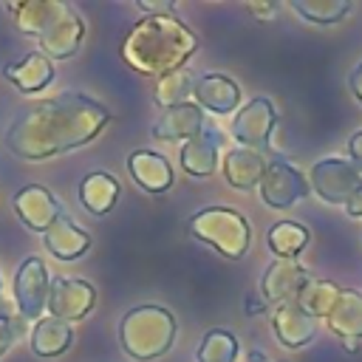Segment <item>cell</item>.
<instances>
[{
    "mask_svg": "<svg viewBox=\"0 0 362 362\" xmlns=\"http://www.w3.org/2000/svg\"><path fill=\"white\" fill-rule=\"evenodd\" d=\"M110 116L113 113L102 102L79 90H65L23 107L6 130V147L17 158L42 161L88 144L99 136Z\"/></svg>",
    "mask_w": 362,
    "mask_h": 362,
    "instance_id": "6da1fadb",
    "label": "cell"
},
{
    "mask_svg": "<svg viewBox=\"0 0 362 362\" xmlns=\"http://www.w3.org/2000/svg\"><path fill=\"white\" fill-rule=\"evenodd\" d=\"M198 48V37L175 17H144L122 42V59L144 76H167L178 71Z\"/></svg>",
    "mask_w": 362,
    "mask_h": 362,
    "instance_id": "7a4b0ae2",
    "label": "cell"
},
{
    "mask_svg": "<svg viewBox=\"0 0 362 362\" xmlns=\"http://www.w3.org/2000/svg\"><path fill=\"white\" fill-rule=\"evenodd\" d=\"M8 11L17 20V28L23 34L37 37L42 45V54L51 59H68L76 54L82 37H85V23L79 14L59 0H25V3H11Z\"/></svg>",
    "mask_w": 362,
    "mask_h": 362,
    "instance_id": "3957f363",
    "label": "cell"
},
{
    "mask_svg": "<svg viewBox=\"0 0 362 362\" xmlns=\"http://www.w3.org/2000/svg\"><path fill=\"white\" fill-rule=\"evenodd\" d=\"M175 337V317L161 305H136L119 322V342L127 356L147 362L161 356Z\"/></svg>",
    "mask_w": 362,
    "mask_h": 362,
    "instance_id": "277c9868",
    "label": "cell"
},
{
    "mask_svg": "<svg viewBox=\"0 0 362 362\" xmlns=\"http://www.w3.org/2000/svg\"><path fill=\"white\" fill-rule=\"evenodd\" d=\"M187 229L192 238H198L201 243H209L215 252H221L229 260H240L252 240L249 221L240 212L226 206H206L195 212L187 221Z\"/></svg>",
    "mask_w": 362,
    "mask_h": 362,
    "instance_id": "5b68a950",
    "label": "cell"
},
{
    "mask_svg": "<svg viewBox=\"0 0 362 362\" xmlns=\"http://www.w3.org/2000/svg\"><path fill=\"white\" fill-rule=\"evenodd\" d=\"M362 181V173L351 164V158H320L311 167L308 184L328 204H348Z\"/></svg>",
    "mask_w": 362,
    "mask_h": 362,
    "instance_id": "8992f818",
    "label": "cell"
},
{
    "mask_svg": "<svg viewBox=\"0 0 362 362\" xmlns=\"http://www.w3.org/2000/svg\"><path fill=\"white\" fill-rule=\"evenodd\" d=\"M308 192H311V184L305 181V175L297 167H291L283 158L269 161V167L260 178V195L272 209H288Z\"/></svg>",
    "mask_w": 362,
    "mask_h": 362,
    "instance_id": "52a82bcc",
    "label": "cell"
},
{
    "mask_svg": "<svg viewBox=\"0 0 362 362\" xmlns=\"http://www.w3.org/2000/svg\"><path fill=\"white\" fill-rule=\"evenodd\" d=\"M48 291H51V277L45 263L40 257L23 260L14 274V300H17L20 317L37 320L48 308Z\"/></svg>",
    "mask_w": 362,
    "mask_h": 362,
    "instance_id": "ba28073f",
    "label": "cell"
},
{
    "mask_svg": "<svg viewBox=\"0 0 362 362\" xmlns=\"http://www.w3.org/2000/svg\"><path fill=\"white\" fill-rule=\"evenodd\" d=\"M277 124V110L269 99L257 96L252 102H246L238 116L232 119V136L240 141V147H249V150H269V139H272V130Z\"/></svg>",
    "mask_w": 362,
    "mask_h": 362,
    "instance_id": "9c48e42d",
    "label": "cell"
},
{
    "mask_svg": "<svg viewBox=\"0 0 362 362\" xmlns=\"http://www.w3.org/2000/svg\"><path fill=\"white\" fill-rule=\"evenodd\" d=\"M96 303V291L90 283L85 280H74V277H57L51 280V291H48V311L54 320L62 322H74L82 320Z\"/></svg>",
    "mask_w": 362,
    "mask_h": 362,
    "instance_id": "30bf717a",
    "label": "cell"
},
{
    "mask_svg": "<svg viewBox=\"0 0 362 362\" xmlns=\"http://www.w3.org/2000/svg\"><path fill=\"white\" fill-rule=\"evenodd\" d=\"M14 212H17L20 221H23L28 229H34V232H45V229L62 215L59 201H57L45 187H37V184L23 187V189L14 195Z\"/></svg>",
    "mask_w": 362,
    "mask_h": 362,
    "instance_id": "8fae6325",
    "label": "cell"
},
{
    "mask_svg": "<svg viewBox=\"0 0 362 362\" xmlns=\"http://www.w3.org/2000/svg\"><path fill=\"white\" fill-rule=\"evenodd\" d=\"M305 283H308V272H305L303 263H297V260H280V257H277V260L266 269V274H263V280H260L263 300L280 305V303H286V300H294Z\"/></svg>",
    "mask_w": 362,
    "mask_h": 362,
    "instance_id": "7c38bea8",
    "label": "cell"
},
{
    "mask_svg": "<svg viewBox=\"0 0 362 362\" xmlns=\"http://www.w3.org/2000/svg\"><path fill=\"white\" fill-rule=\"evenodd\" d=\"M272 325H274V334H277L280 345H286V348H303L317 334V320L308 311H303L297 305V300L280 303L272 314Z\"/></svg>",
    "mask_w": 362,
    "mask_h": 362,
    "instance_id": "4fadbf2b",
    "label": "cell"
},
{
    "mask_svg": "<svg viewBox=\"0 0 362 362\" xmlns=\"http://www.w3.org/2000/svg\"><path fill=\"white\" fill-rule=\"evenodd\" d=\"M223 141V133L212 124H204L201 133H195L189 141L181 144V167L189 175H212L218 167V147Z\"/></svg>",
    "mask_w": 362,
    "mask_h": 362,
    "instance_id": "5bb4252c",
    "label": "cell"
},
{
    "mask_svg": "<svg viewBox=\"0 0 362 362\" xmlns=\"http://www.w3.org/2000/svg\"><path fill=\"white\" fill-rule=\"evenodd\" d=\"M269 153L263 150H249V147H235L223 158V175L235 189H252L260 184L266 167H269Z\"/></svg>",
    "mask_w": 362,
    "mask_h": 362,
    "instance_id": "9a60e30c",
    "label": "cell"
},
{
    "mask_svg": "<svg viewBox=\"0 0 362 362\" xmlns=\"http://www.w3.org/2000/svg\"><path fill=\"white\" fill-rule=\"evenodd\" d=\"M42 240H45V249L59 260H76L90 246V235L85 229H79L74 223V218L65 212L42 232Z\"/></svg>",
    "mask_w": 362,
    "mask_h": 362,
    "instance_id": "2e32d148",
    "label": "cell"
},
{
    "mask_svg": "<svg viewBox=\"0 0 362 362\" xmlns=\"http://www.w3.org/2000/svg\"><path fill=\"white\" fill-rule=\"evenodd\" d=\"M204 124H206V122H204L201 107L192 105V102H184V105L167 107V110L158 116V122L153 124V136H156V139H164V141H178V139L189 141L195 133H201Z\"/></svg>",
    "mask_w": 362,
    "mask_h": 362,
    "instance_id": "e0dca14e",
    "label": "cell"
},
{
    "mask_svg": "<svg viewBox=\"0 0 362 362\" xmlns=\"http://www.w3.org/2000/svg\"><path fill=\"white\" fill-rule=\"evenodd\" d=\"M192 96L198 99V107H206L212 113H232L240 102V88L223 74H206L195 82Z\"/></svg>",
    "mask_w": 362,
    "mask_h": 362,
    "instance_id": "ac0fdd59",
    "label": "cell"
},
{
    "mask_svg": "<svg viewBox=\"0 0 362 362\" xmlns=\"http://www.w3.org/2000/svg\"><path fill=\"white\" fill-rule=\"evenodd\" d=\"M127 170L139 181V187H144L147 192H164V189L173 187V167H170V161L164 156L153 153V150L130 153Z\"/></svg>",
    "mask_w": 362,
    "mask_h": 362,
    "instance_id": "d6986e66",
    "label": "cell"
},
{
    "mask_svg": "<svg viewBox=\"0 0 362 362\" xmlns=\"http://www.w3.org/2000/svg\"><path fill=\"white\" fill-rule=\"evenodd\" d=\"M325 320L339 339H362V291L339 288V297Z\"/></svg>",
    "mask_w": 362,
    "mask_h": 362,
    "instance_id": "ffe728a7",
    "label": "cell"
},
{
    "mask_svg": "<svg viewBox=\"0 0 362 362\" xmlns=\"http://www.w3.org/2000/svg\"><path fill=\"white\" fill-rule=\"evenodd\" d=\"M3 74L23 93H34V90H42L54 79V65H51V59L45 54L34 51V54H25L20 62H8L3 68Z\"/></svg>",
    "mask_w": 362,
    "mask_h": 362,
    "instance_id": "44dd1931",
    "label": "cell"
},
{
    "mask_svg": "<svg viewBox=\"0 0 362 362\" xmlns=\"http://www.w3.org/2000/svg\"><path fill=\"white\" fill-rule=\"evenodd\" d=\"M71 342H74L71 325L62 320H54V317L37 320V325L31 331V351L37 356H59L71 348Z\"/></svg>",
    "mask_w": 362,
    "mask_h": 362,
    "instance_id": "7402d4cb",
    "label": "cell"
},
{
    "mask_svg": "<svg viewBox=\"0 0 362 362\" xmlns=\"http://www.w3.org/2000/svg\"><path fill=\"white\" fill-rule=\"evenodd\" d=\"M79 198H82V206L88 212L105 215L113 209V204L119 198V181L107 173H90L79 184Z\"/></svg>",
    "mask_w": 362,
    "mask_h": 362,
    "instance_id": "603a6c76",
    "label": "cell"
},
{
    "mask_svg": "<svg viewBox=\"0 0 362 362\" xmlns=\"http://www.w3.org/2000/svg\"><path fill=\"white\" fill-rule=\"evenodd\" d=\"M269 249L280 257V260H297V255L305 249L308 243V229L297 221H277L269 235H266Z\"/></svg>",
    "mask_w": 362,
    "mask_h": 362,
    "instance_id": "cb8c5ba5",
    "label": "cell"
},
{
    "mask_svg": "<svg viewBox=\"0 0 362 362\" xmlns=\"http://www.w3.org/2000/svg\"><path fill=\"white\" fill-rule=\"evenodd\" d=\"M337 297H339V286H337V283L308 277V283L300 288V294H297L294 300H297V305H300L303 311H308V314L317 320V317H328V311L334 308Z\"/></svg>",
    "mask_w": 362,
    "mask_h": 362,
    "instance_id": "d4e9b609",
    "label": "cell"
},
{
    "mask_svg": "<svg viewBox=\"0 0 362 362\" xmlns=\"http://www.w3.org/2000/svg\"><path fill=\"white\" fill-rule=\"evenodd\" d=\"M291 8L317 25H331L351 11L348 0H291Z\"/></svg>",
    "mask_w": 362,
    "mask_h": 362,
    "instance_id": "484cf974",
    "label": "cell"
},
{
    "mask_svg": "<svg viewBox=\"0 0 362 362\" xmlns=\"http://www.w3.org/2000/svg\"><path fill=\"white\" fill-rule=\"evenodd\" d=\"M192 88H195L192 74L187 68H178V71H173V74H167V76L158 79V85H156V102L164 110L167 107H175V105H184L187 96L192 93Z\"/></svg>",
    "mask_w": 362,
    "mask_h": 362,
    "instance_id": "4316f807",
    "label": "cell"
},
{
    "mask_svg": "<svg viewBox=\"0 0 362 362\" xmlns=\"http://www.w3.org/2000/svg\"><path fill=\"white\" fill-rule=\"evenodd\" d=\"M235 356H238L235 334L223 328H212L204 334V342L198 345V362H235Z\"/></svg>",
    "mask_w": 362,
    "mask_h": 362,
    "instance_id": "83f0119b",
    "label": "cell"
},
{
    "mask_svg": "<svg viewBox=\"0 0 362 362\" xmlns=\"http://www.w3.org/2000/svg\"><path fill=\"white\" fill-rule=\"evenodd\" d=\"M23 322L25 320H20V317H11L6 308H0V356L11 348V342H14V337L23 331Z\"/></svg>",
    "mask_w": 362,
    "mask_h": 362,
    "instance_id": "f1b7e54d",
    "label": "cell"
},
{
    "mask_svg": "<svg viewBox=\"0 0 362 362\" xmlns=\"http://www.w3.org/2000/svg\"><path fill=\"white\" fill-rule=\"evenodd\" d=\"M348 153H351V164L362 173V130H356V133L348 139Z\"/></svg>",
    "mask_w": 362,
    "mask_h": 362,
    "instance_id": "f546056e",
    "label": "cell"
},
{
    "mask_svg": "<svg viewBox=\"0 0 362 362\" xmlns=\"http://www.w3.org/2000/svg\"><path fill=\"white\" fill-rule=\"evenodd\" d=\"M243 308H246V314H249V317H257V314H263V311H266V300H263L260 294L249 291V294H246V300H243Z\"/></svg>",
    "mask_w": 362,
    "mask_h": 362,
    "instance_id": "4dcf8cb0",
    "label": "cell"
},
{
    "mask_svg": "<svg viewBox=\"0 0 362 362\" xmlns=\"http://www.w3.org/2000/svg\"><path fill=\"white\" fill-rule=\"evenodd\" d=\"M345 212H348L351 218H362V181H359L356 192L351 195V201L345 204Z\"/></svg>",
    "mask_w": 362,
    "mask_h": 362,
    "instance_id": "1f68e13d",
    "label": "cell"
},
{
    "mask_svg": "<svg viewBox=\"0 0 362 362\" xmlns=\"http://www.w3.org/2000/svg\"><path fill=\"white\" fill-rule=\"evenodd\" d=\"M249 11H252L255 17H260V20H272L274 11H277V6H274V3H252Z\"/></svg>",
    "mask_w": 362,
    "mask_h": 362,
    "instance_id": "d6a6232c",
    "label": "cell"
},
{
    "mask_svg": "<svg viewBox=\"0 0 362 362\" xmlns=\"http://www.w3.org/2000/svg\"><path fill=\"white\" fill-rule=\"evenodd\" d=\"M348 85H351V90H354V96L362 102V62L351 71V76H348Z\"/></svg>",
    "mask_w": 362,
    "mask_h": 362,
    "instance_id": "836d02e7",
    "label": "cell"
},
{
    "mask_svg": "<svg viewBox=\"0 0 362 362\" xmlns=\"http://www.w3.org/2000/svg\"><path fill=\"white\" fill-rule=\"evenodd\" d=\"M342 345H345V351H359L362 339H342Z\"/></svg>",
    "mask_w": 362,
    "mask_h": 362,
    "instance_id": "e575fe53",
    "label": "cell"
},
{
    "mask_svg": "<svg viewBox=\"0 0 362 362\" xmlns=\"http://www.w3.org/2000/svg\"><path fill=\"white\" fill-rule=\"evenodd\" d=\"M249 362H269V356H266L263 351H252V354H249Z\"/></svg>",
    "mask_w": 362,
    "mask_h": 362,
    "instance_id": "d590c367",
    "label": "cell"
}]
</instances>
